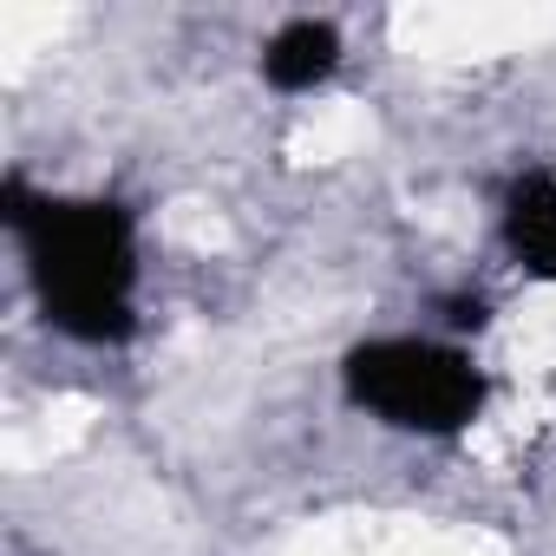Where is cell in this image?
<instances>
[{"mask_svg": "<svg viewBox=\"0 0 556 556\" xmlns=\"http://www.w3.org/2000/svg\"><path fill=\"white\" fill-rule=\"evenodd\" d=\"M504 242L517 255L523 275L556 282V177L549 170H523L504 197Z\"/></svg>", "mask_w": 556, "mask_h": 556, "instance_id": "3", "label": "cell"}, {"mask_svg": "<svg viewBox=\"0 0 556 556\" xmlns=\"http://www.w3.org/2000/svg\"><path fill=\"white\" fill-rule=\"evenodd\" d=\"M334 66H341V34H334L328 21H289L282 34L262 47V79H268L275 92H308V86H321Z\"/></svg>", "mask_w": 556, "mask_h": 556, "instance_id": "4", "label": "cell"}, {"mask_svg": "<svg viewBox=\"0 0 556 556\" xmlns=\"http://www.w3.org/2000/svg\"><path fill=\"white\" fill-rule=\"evenodd\" d=\"M8 223L27 255V282L40 295V315L86 341L112 348L138 328V242L131 216L105 197H27V184H8Z\"/></svg>", "mask_w": 556, "mask_h": 556, "instance_id": "1", "label": "cell"}, {"mask_svg": "<svg viewBox=\"0 0 556 556\" xmlns=\"http://www.w3.org/2000/svg\"><path fill=\"white\" fill-rule=\"evenodd\" d=\"M341 380H348V400L361 413H374L393 432H426V439L465 432L484 406V374L458 348L413 341V334H387V341L354 348Z\"/></svg>", "mask_w": 556, "mask_h": 556, "instance_id": "2", "label": "cell"}]
</instances>
